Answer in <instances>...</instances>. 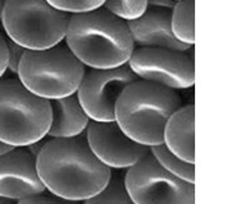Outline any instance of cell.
Masks as SVG:
<instances>
[{
  "instance_id": "obj_4",
  "label": "cell",
  "mask_w": 251,
  "mask_h": 204,
  "mask_svg": "<svg viewBox=\"0 0 251 204\" xmlns=\"http://www.w3.org/2000/svg\"><path fill=\"white\" fill-rule=\"evenodd\" d=\"M50 101L35 95L19 78H0V142L27 147L48 135Z\"/></svg>"
},
{
  "instance_id": "obj_14",
  "label": "cell",
  "mask_w": 251,
  "mask_h": 204,
  "mask_svg": "<svg viewBox=\"0 0 251 204\" xmlns=\"http://www.w3.org/2000/svg\"><path fill=\"white\" fill-rule=\"evenodd\" d=\"M163 143L188 162L195 163V107L182 105L169 119Z\"/></svg>"
},
{
  "instance_id": "obj_15",
  "label": "cell",
  "mask_w": 251,
  "mask_h": 204,
  "mask_svg": "<svg viewBox=\"0 0 251 204\" xmlns=\"http://www.w3.org/2000/svg\"><path fill=\"white\" fill-rule=\"evenodd\" d=\"M172 32L177 40L190 46L195 44V0L176 1L171 12Z\"/></svg>"
},
{
  "instance_id": "obj_2",
  "label": "cell",
  "mask_w": 251,
  "mask_h": 204,
  "mask_svg": "<svg viewBox=\"0 0 251 204\" xmlns=\"http://www.w3.org/2000/svg\"><path fill=\"white\" fill-rule=\"evenodd\" d=\"M64 41L86 68H115L127 63L134 42L125 19L103 6L70 14Z\"/></svg>"
},
{
  "instance_id": "obj_6",
  "label": "cell",
  "mask_w": 251,
  "mask_h": 204,
  "mask_svg": "<svg viewBox=\"0 0 251 204\" xmlns=\"http://www.w3.org/2000/svg\"><path fill=\"white\" fill-rule=\"evenodd\" d=\"M69 17L48 0H5L0 21L12 41L25 50H42L64 41Z\"/></svg>"
},
{
  "instance_id": "obj_19",
  "label": "cell",
  "mask_w": 251,
  "mask_h": 204,
  "mask_svg": "<svg viewBox=\"0 0 251 204\" xmlns=\"http://www.w3.org/2000/svg\"><path fill=\"white\" fill-rule=\"evenodd\" d=\"M48 3L57 10L68 14H76L101 8L105 0H48Z\"/></svg>"
},
{
  "instance_id": "obj_5",
  "label": "cell",
  "mask_w": 251,
  "mask_h": 204,
  "mask_svg": "<svg viewBox=\"0 0 251 204\" xmlns=\"http://www.w3.org/2000/svg\"><path fill=\"white\" fill-rule=\"evenodd\" d=\"M86 69L61 41L42 50H25L17 76L35 95L54 100L75 93Z\"/></svg>"
},
{
  "instance_id": "obj_1",
  "label": "cell",
  "mask_w": 251,
  "mask_h": 204,
  "mask_svg": "<svg viewBox=\"0 0 251 204\" xmlns=\"http://www.w3.org/2000/svg\"><path fill=\"white\" fill-rule=\"evenodd\" d=\"M46 190L65 202H86L103 189L112 169L101 162L86 138H51L36 156Z\"/></svg>"
},
{
  "instance_id": "obj_23",
  "label": "cell",
  "mask_w": 251,
  "mask_h": 204,
  "mask_svg": "<svg viewBox=\"0 0 251 204\" xmlns=\"http://www.w3.org/2000/svg\"><path fill=\"white\" fill-rule=\"evenodd\" d=\"M175 4V0H147V8H150V9L172 12Z\"/></svg>"
},
{
  "instance_id": "obj_18",
  "label": "cell",
  "mask_w": 251,
  "mask_h": 204,
  "mask_svg": "<svg viewBox=\"0 0 251 204\" xmlns=\"http://www.w3.org/2000/svg\"><path fill=\"white\" fill-rule=\"evenodd\" d=\"M103 8L125 21L135 19L147 9V0H105Z\"/></svg>"
},
{
  "instance_id": "obj_7",
  "label": "cell",
  "mask_w": 251,
  "mask_h": 204,
  "mask_svg": "<svg viewBox=\"0 0 251 204\" xmlns=\"http://www.w3.org/2000/svg\"><path fill=\"white\" fill-rule=\"evenodd\" d=\"M133 204H194V182L177 178L148 152L127 167L124 175Z\"/></svg>"
},
{
  "instance_id": "obj_16",
  "label": "cell",
  "mask_w": 251,
  "mask_h": 204,
  "mask_svg": "<svg viewBox=\"0 0 251 204\" xmlns=\"http://www.w3.org/2000/svg\"><path fill=\"white\" fill-rule=\"evenodd\" d=\"M151 152L167 171L186 181L195 182V165L188 162L172 152L165 143L151 147Z\"/></svg>"
},
{
  "instance_id": "obj_17",
  "label": "cell",
  "mask_w": 251,
  "mask_h": 204,
  "mask_svg": "<svg viewBox=\"0 0 251 204\" xmlns=\"http://www.w3.org/2000/svg\"><path fill=\"white\" fill-rule=\"evenodd\" d=\"M84 203L88 204H102V203H116V204H133L131 198L127 193L125 185L124 176L119 172L111 171V176L108 178L107 184L103 186L100 193L87 199Z\"/></svg>"
},
{
  "instance_id": "obj_27",
  "label": "cell",
  "mask_w": 251,
  "mask_h": 204,
  "mask_svg": "<svg viewBox=\"0 0 251 204\" xmlns=\"http://www.w3.org/2000/svg\"><path fill=\"white\" fill-rule=\"evenodd\" d=\"M175 1H180V0H175Z\"/></svg>"
},
{
  "instance_id": "obj_25",
  "label": "cell",
  "mask_w": 251,
  "mask_h": 204,
  "mask_svg": "<svg viewBox=\"0 0 251 204\" xmlns=\"http://www.w3.org/2000/svg\"><path fill=\"white\" fill-rule=\"evenodd\" d=\"M10 148H12V147H10V146H8V144L3 143V142H0V154H1V153H4V152H6V151L10 150Z\"/></svg>"
},
{
  "instance_id": "obj_8",
  "label": "cell",
  "mask_w": 251,
  "mask_h": 204,
  "mask_svg": "<svg viewBox=\"0 0 251 204\" xmlns=\"http://www.w3.org/2000/svg\"><path fill=\"white\" fill-rule=\"evenodd\" d=\"M129 63L115 68H87L76 95L91 120H115V107L121 92L138 80Z\"/></svg>"
},
{
  "instance_id": "obj_26",
  "label": "cell",
  "mask_w": 251,
  "mask_h": 204,
  "mask_svg": "<svg viewBox=\"0 0 251 204\" xmlns=\"http://www.w3.org/2000/svg\"><path fill=\"white\" fill-rule=\"evenodd\" d=\"M4 4H5V0H0V19H1V14H3Z\"/></svg>"
},
{
  "instance_id": "obj_20",
  "label": "cell",
  "mask_w": 251,
  "mask_h": 204,
  "mask_svg": "<svg viewBox=\"0 0 251 204\" xmlns=\"http://www.w3.org/2000/svg\"><path fill=\"white\" fill-rule=\"evenodd\" d=\"M6 45H8V67H6V70L10 72L13 76H18L19 64L22 60L25 49L8 37H6Z\"/></svg>"
},
{
  "instance_id": "obj_9",
  "label": "cell",
  "mask_w": 251,
  "mask_h": 204,
  "mask_svg": "<svg viewBox=\"0 0 251 204\" xmlns=\"http://www.w3.org/2000/svg\"><path fill=\"white\" fill-rule=\"evenodd\" d=\"M189 51L135 48L127 63L139 79L177 91L190 88L195 83L194 59Z\"/></svg>"
},
{
  "instance_id": "obj_22",
  "label": "cell",
  "mask_w": 251,
  "mask_h": 204,
  "mask_svg": "<svg viewBox=\"0 0 251 204\" xmlns=\"http://www.w3.org/2000/svg\"><path fill=\"white\" fill-rule=\"evenodd\" d=\"M6 67H8V45H6V37L0 31V78H3L5 74Z\"/></svg>"
},
{
  "instance_id": "obj_24",
  "label": "cell",
  "mask_w": 251,
  "mask_h": 204,
  "mask_svg": "<svg viewBox=\"0 0 251 204\" xmlns=\"http://www.w3.org/2000/svg\"><path fill=\"white\" fill-rule=\"evenodd\" d=\"M9 203H17V201H14V199H12V198L1 197V195H0V204H9Z\"/></svg>"
},
{
  "instance_id": "obj_3",
  "label": "cell",
  "mask_w": 251,
  "mask_h": 204,
  "mask_svg": "<svg viewBox=\"0 0 251 204\" xmlns=\"http://www.w3.org/2000/svg\"><path fill=\"white\" fill-rule=\"evenodd\" d=\"M181 106L182 97L176 89L138 79L121 92L115 121L131 139L152 147L163 143L166 124Z\"/></svg>"
},
{
  "instance_id": "obj_13",
  "label": "cell",
  "mask_w": 251,
  "mask_h": 204,
  "mask_svg": "<svg viewBox=\"0 0 251 204\" xmlns=\"http://www.w3.org/2000/svg\"><path fill=\"white\" fill-rule=\"evenodd\" d=\"M49 101L51 107L49 137L73 138L86 131L91 119L84 111L76 92Z\"/></svg>"
},
{
  "instance_id": "obj_10",
  "label": "cell",
  "mask_w": 251,
  "mask_h": 204,
  "mask_svg": "<svg viewBox=\"0 0 251 204\" xmlns=\"http://www.w3.org/2000/svg\"><path fill=\"white\" fill-rule=\"evenodd\" d=\"M86 138L96 157L112 170L127 169L151 151L131 139L115 120H89Z\"/></svg>"
},
{
  "instance_id": "obj_21",
  "label": "cell",
  "mask_w": 251,
  "mask_h": 204,
  "mask_svg": "<svg viewBox=\"0 0 251 204\" xmlns=\"http://www.w3.org/2000/svg\"><path fill=\"white\" fill-rule=\"evenodd\" d=\"M64 199L56 197L52 193H50L49 190H44L41 193H37V194L29 195V197L22 198L19 199L18 203L22 204H40V203H64Z\"/></svg>"
},
{
  "instance_id": "obj_11",
  "label": "cell",
  "mask_w": 251,
  "mask_h": 204,
  "mask_svg": "<svg viewBox=\"0 0 251 204\" xmlns=\"http://www.w3.org/2000/svg\"><path fill=\"white\" fill-rule=\"evenodd\" d=\"M46 190L36 166V156L27 147H12L0 154V195L19 199Z\"/></svg>"
},
{
  "instance_id": "obj_12",
  "label": "cell",
  "mask_w": 251,
  "mask_h": 204,
  "mask_svg": "<svg viewBox=\"0 0 251 204\" xmlns=\"http://www.w3.org/2000/svg\"><path fill=\"white\" fill-rule=\"evenodd\" d=\"M134 48H163L176 51H189L193 46L175 37L171 27V12L147 8L135 19L126 21Z\"/></svg>"
}]
</instances>
